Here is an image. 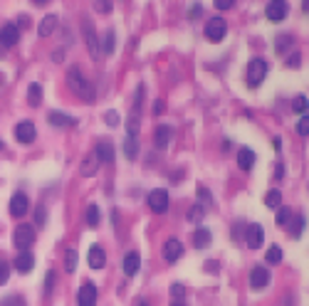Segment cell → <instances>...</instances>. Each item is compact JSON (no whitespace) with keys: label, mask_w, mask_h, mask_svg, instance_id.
<instances>
[{"label":"cell","mask_w":309,"mask_h":306,"mask_svg":"<svg viewBox=\"0 0 309 306\" xmlns=\"http://www.w3.org/2000/svg\"><path fill=\"white\" fill-rule=\"evenodd\" d=\"M67 86H70L72 92L82 99V101H87V104H94V101H97L94 84H92L85 74H82L79 67H70V70H67Z\"/></svg>","instance_id":"6da1fadb"},{"label":"cell","mask_w":309,"mask_h":306,"mask_svg":"<svg viewBox=\"0 0 309 306\" xmlns=\"http://www.w3.org/2000/svg\"><path fill=\"white\" fill-rule=\"evenodd\" d=\"M35 239H37V237H35V227H32V225H17V227H15V232H13V242H15V247H17V250H28V247H32V245H35Z\"/></svg>","instance_id":"7a4b0ae2"},{"label":"cell","mask_w":309,"mask_h":306,"mask_svg":"<svg viewBox=\"0 0 309 306\" xmlns=\"http://www.w3.org/2000/svg\"><path fill=\"white\" fill-rule=\"evenodd\" d=\"M267 62L265 59H260V57H255V59H250L248 62V84L250 86H260L262 84V79L267 77Z\"/></svg>","instance_id":"3957f363"},{"label":"cell","mask_w":309,"mask_h":306,"mask_svg":"<svg viewBox=\"0 0 309 306\" xmlns=\"http://www.w3.org/2000/svg\"><path fill=\"white\" fill-rule=\"evenodd\" d=\"M82 35H85V42L87 47H89V55H92V59H99V37H97V30H94V23L92 20H85L82 23Z\"/></svg>","instance_id":"277c9868"},{"label":"cell","mask_w":309,"mask_h":306,"mask_svg":"<svg viewBox=\"0 0 309 306\" xmlns=\"http://www.w3.org/2000/svg\"><path fill=\"white\" fill-rule=\"evenodd\" d=\"M287 13H290L287 0H272V3H267V8H265V15L270 23H282L287 17Z\"/></svg>","instance_id":"5b68a950"},{"label":"cell","mask_w":309,"mask_h":306,"mask_svg":"<svg viewBox=\"0 0 309 306\" xmlns=\"http://www.w3.org/2000/svg\"><path fill=\"white\" fill-rule=\"evenodd\" d=\"M146 203H149V208L154 210V212L161 215V212H166V210H169V193H166L163 188H156V190L149 193Z\"/></svg>","instance_id":"8992f818"},{"label":"cell","mask_w":309,"mask_h":306,"mask_svg":"<svg viewBox=\"0 0 309 306\" xmlns=\"http://www.w3.org/2000/svg\"><path fill=\"white\" fill-rule=\"evenodd\" d=\"M245 242H248L250 250H260L262 242H265V227L257 225V223L248 225V230H245Z\"/></svg>","instance_id":"52a82bcc"},{"label":"cell","mask_w":309,"mask_h":306,"mask_svg":"<svg viewBox=\"0 0 309 306\" xmlns=\"http://www.w3.org/2000/svg\"><path fill=\"white\" fill-rule=\"evenodd\" d=\"M225 30H228V25H225L223 17H211L205 23V37L211 42H220L225 37Z\"/></svg>","instance_id":"ba28073f"},{"label":"cell","mask_w":309,"mask_h":306,"mask_svg":"<svg viewBox=\"0 0 309 306\" xmlns=\"http://www.w3.org/2000/svg\"><path fill=\"white\" fill-rule=\"evenodd\" d=\"M163 259L169 262V265H173V262H178L183 257V245L181 239H176V237H171V239H166V245H163Z\"/></svg>","instance_id":"9c48e42d"},{"label":"cell","mask_w":309,"mask_h":306,"mask_svg":"<svg viewBox=\"0 0 309 306\" xmlns=\"http://www.w3.org/2000/svg\"><path fill=\"white\" fill-rule=\"evenodd\" d=\"M77 306H97V287L92 281H87L77 292Z\"/></svg>","instance_id":"30bf717a"},{"label":"cell","mask_w":309,"mask_h":306,"mask_svg":"<svg viewBox=\"0 0 309 306\" xmlns=\"http://www.w3.org/2000/svg\"><path fill=\"white\" fill-rule=\"evenodd\" d=\"M15 139L20 141V143H32V141L37 139V128L32 121H20V124L15 126Z\"/></svg>","instance_id":"8fae6325"},{"label":"cell","mask_w":309,"mask_h":306,"mask_svg":"<svg viewBox=\"0 0 309 306\" xmlns=\"http://www.w3.org/2000/svg\"><path fill=\"white\" fill-rule=\"evenodd\" d=\"M17 42H20V30L15 28L13 23H8V25L0 28V45L3 47H15Z\"/></svg>","instance_id":"7c38bea8"},{"label":"cell","mask_w":309,"mask_h":306,"mask_svg":"<svg viewBox=\"0 0 309 306\" xmlns=\"http://www.w3.org/2000/svg\"><path fill=\"white\" fill-rule=\"evenodd\" d=\"M30 208V200L25 193H15L13 198H10V215L13 217H23L25 212H28Z\"/></svg>","instance_id":"4fadbf2b"},{"label":"cell","mask_w":309,"mask_h":306,"mask_svg":"<svg viewBox=\"0 0 309 306\" xmlns=\"http://www.w3.org/2000/svg\"><path fill=\"white\" fill-rule=\"evenodd\" d=\"M270 272H267L265 267H255L253 272H250V287L253 289H265L267 284H270Z\"/></svg>","instance_id":"5bb4252c"},{"label":"cell","mask_w":309,"mask_h":306,"mask_svg":"<svg viewBox=\"0 0 309 306\" xmlns=\"http://www.w3.org/2000/svg\"><path fill=\"white\" fill-rule=\"evenodd\" d=\"M87 262L92 269H101V267L107 265V257H104V250L99 247V245H92L89 247V254H87Z\"/></svg>","instance_id":"9a60e30c"},{"label":"cell","mask_w":309,"mask_h":306,"mask_svg":"<svg viewBox=\"0 0 309 306\" xmlns=\"http://www.w3.org/2000/svg\"><path fill=\"white\" fill-rule=\"evenodd\" d=\"M94 156L99 158V163H114V146L109 141H99Z\"/></svg>","instance_id":"2e32d148"},{"label":"cell","mask_w":309,"mask_h":306,"mask_svg":"<svg viewBox=\"0 0 309 306\" xmlns=\"http://www.w3.org/2000/svg\"><path fill=\"white\" fill-rule=\"evenodd\" d=\"M154 139H156V148H166V146L171 143V139H173V128L166 126V124H161L158 128H156Z\"/></svg>","instance_id":"e0dca14e"},{"label":"cell","mask_w":309,"mask_h":306,"mask_svg":"<svg viewBox=\"0 0 309 306\" xmlns=\"http://www.w3.org/2000/svg\"><path fill=\"white\" fill-rule=\"evenodd\" d=\"M32 267H35V257H32L28 250L20 252V254L15 257V269H17V272L28 274V272H32Z\"/></svg>","instance_id":"ac0fdd59"},{"label":"cell","mask_w":309,"mask_h":306,"mask_svg":"<svg viewBox=\"0 0 309 306\" xmlns=\"http://www.w3.org/2000/svg\"><path fill=\"white\" fill-rule=\"evenodd\" d=\"M139 267H141V254L139 252H129L127 257H124V274L134 277L139 272Z\"/></svg>","instance_id":"d6986e66"},{"label":"cell","mask_w":309,"mask_h":306,"mask_svg":"<svg viewBox=\"0 0 309 306\" xmlns=\"http://www.w3.org/2000/svg\"><path fill=\"white\" fill-rule=\"evenodd\" d=\"M211 242H213L211 230L208 227H198L196 235H193V245H196L198 250H205V247H211Z\"/></svg>","instance_id":"ffe728a7"},{"label":"cell","mask_w":309,"mask_h":306,"mask_svg":"<svg viewBox=\"0 0 309 306\" xmlns=\"http://www.w3.org/2000/svg\"><path fill=\"white\" fill-rule=\"evenodd\" d=\"M99 170V158L92 153V156H87L85 161H82V166H79V173L85 176V178H92L94 173Z\"/></svg>","instance_id":"44dd1931"},{"label":"cell","mask_w":309,"mask_h":306,"mask_svg":"<svg viewBox=\"0 0 309 306\" xmlns=\"http://www.w3.org/2000/svg\"><path fill=\"white\" fill-rule=\"evenodd\" d=\"M47 121L52 126H74L77 124V119H72V116H67V114H62V112H50L47 114Z\"/></svg>","instance_id":"7402d4cb"},{"label":"cell","mask_w":309,"mask_h":306,"mask_svg":"<svg viewBox=\"0 0 309 306\" xmlns=\"http://www.w3.org/2000/svg\"><path fill=\"white\" fill-rule=\"evenodd\" d=\"M238 166L242 170H250L255 166V151L253 148H240L238 151Z\"/></svg>","instance_id":"603a6c76"},{"label":"cell","mask_w":309,"mask_h":306,"mask_svg":"<svg viewBox=\"0 0 309 306\" xmlns=\"http://www.w3.org/2000/svg\"><path fill=\"white\" fill-rule=\"evenodd\" d=\"M28 104L32 109H37L43 104V86L40 84H30L28 86Z\"/></svg>","instance_id":"cb8c5ba5"},{"label":"cell","mask_w":309,"mask_h":306,"mask_svg":"<svg viewBox=\"0 0 309 306\" xmlns=\"http://www.w3.org/2000/svg\"><path fill=\"white\" fill-rule=\"evenodd\" d=\"M57 28V15H47L43 17V23H40V28H37V35L40 37H47V35H52Z\"/></svg>","instance_id":"d4e9b609"},{"label":"cell","mask_w":309,"mask_h":306,"mask_svg":"<svg viewBox=\"0 0 309 306\" xmlns=\"http://www.w3.org/2000/svg\"><path fill=\"white\" fill-rule=\"evenodd\" d=\"M124 153H127L129 161H134L139 156V136H127L124 139Z\"/></svg>","instance_id":"484cf974"},{"label":"cell","mask_w":309,"mask_h":306,"mask_svg":"<svg viewBox=\"0 0 309 306\" xmlns=\"http://www.w3.org/2000/svg\"><path fill=\"white\" fill-rule=\"evenodd\" d=\"M287 227H290V232H292V237H302V230H304V227H307V217H304V215H297V217H292V220H290V225H287Z\"/></svg>","instance_id":"4316f807"},{"label":"cell","mask_w":309,"mask_h":306,"mask_svg":"<svg viewBox=\"0 0 309 306\" xmlns=\"http://www.w3.org/2000/svg\"><path fill=\"white\" fill-rule=\"evenodd\" d=\"M99 52H104V55H112L114 52V30H107V32L101 35V40H99Z\"/></svg>","instance_id":"83f0119b"},{"label":"cell","mask_w":309,"mask_h":306,"mask_svg":"<svg viewBox=\"0 0 309 306\" xmlns=\"http://www.w3.org/2000/svg\"><path fill=\"white\" fill-rule=\"evenodd\" d=\"M265 205L267 208H280L282 205V193L277 190V188H272V190H267V195H265Z\"/></svg>","instance_id":"f1b7e54d"},{"label":"cell","mask_w":309,"mask_h":306,"mask_svg":"<svg viewBox=\"0 0 309 306\" xmlns=\"http://www.w3.org/2000/svg\"><path fill=\"white\" fill-rule=\"evenodd\" d=\"M85 223H87V227H97L99 225V208L97 205H87Z\"/></svg>","instance_id":"f546056e"},{"label":"cell","mask_w":309,"mask_h":306,"mask_svg":"<svg viewBox=\"0 0 309 306\" xmlns=\"http://www.w3.org/2000/svg\"><path fill=\"white\" fill-rule=\"evenodd\" d=\"M290 220H292V210L287 208V205H284V208H277V217H275V223L280 225V227H287V225H290Z\"/></svg>","instance_id":"4dcf8cb0"},{"label":"cell","mask_w":309,"mask_h":306,"mask_svg":"<svg viewBox=\"0 0 309 306\" xmlns=\"http://www.w3.org/2000/svg\"><path fill=\"white\" fill-rule=\"evenodd\" d=\"M307 106H309V99L304 97V94H299V97L292 101V112L299 114V116H304V114H307Z\"/></svg>","instance_id":"1f68e13d"},{"label":"cell","mask_w":309,"mask_h":306,"mask_svg":"<svg viewBox=\"0 0 309 306\" xmlns=\"http://www.w3.org/2000/svg\"><path fill=\"white\" fill-rule=\"evenodd\" d=\"M0 306H28V304H25V299L20 294H8V296L0 299Z\"/></svg>","instance_id":"d6a6232c"},{"label":"cell","mask_w":309,"mask_h":306,"mask_svg":"<svg viewBox=\"0 0 309 306\" xmlns=\"http://www.w3.org/2000/svg\"><path fill=\"white\" fill-rule=\"evenodd\" d=\"M198 198H200V208H211L213 205L211 190H208L205 185H198Z\"/></svg>","instance_id":"836d02e7"},{"label":"cell","mask_w":309,"mask_h":306,"mask_svg":"<svg viewBox=\"0 0 309 306\" xmlns=\"http://www.w3.org/2000/svg\"><path fill=\"white\" fill-rule=\"evenodd\" d=\"M290 47H292V37H290V35H280L277 42H275V52H277V55H282V52L290 50Z\"/></svg>","instance_id":"e575fe53"},{"label":"cell","mask_w":309,"mask_h":306,"mask_svg":"<svg viewBox=\"0 0 309 306\" xmlns=\"http://www.w3.org/2000/svg\"><path fill=\"white\" fill-rule=\"evenodd\" d=\"M267 262H270V265H280L282 262V250L277 245H272V247L267 250Z\"/></svg>","instance_id":"d590c367"},{"label":"cell","mask_w":309,"mask_h":306,"mask_svg":"<svg viewBox=\"0 0 309 306\" xmlns=\"http://www.w3.org/2000/svg\"><path fill=\"white\" fill-rule=\"evenodd\" d=\"M65 269H67V272H74V269H77V252L74 250H70L65 254Z\"/></svg>","instance_id":"8d00e7d4"},{"label":"cell","mask_w":309,"mask_h":306,"mask_svg":"<svg viewBox=\"0 0 309 306\" xmlns=\"http://www.w3.org/2000/svg\"><path fill=\"white\" fill-rule=\"evenodd\" d=\"M297 134H299L302 139H307V136H309V116H307V114L299 119V124H297Z\"/></svg>","instance_id":"74e56055"},{"label":"cell","mask_w":309,"mask_h":306,"mask_svg":"<svg viewBox=\"0 0 309 306\" xmlns=\"http://www.w3.org/2000/svg\"><path fill=\"white\" fill-rule=\"evenodd\" d=\"M45 223H47V210H45V205H37V208H35V225L43 227Z\"/></svg>","instance_id":"f35d334b"},{"label":"cell","mask_w":309,"mask_h":306,"mask_svg":"<svg viewBox=\"0 0 309 306\" xmlns=\"http://www.w3.org/2000/svg\"><path fill=\"white\" fill-rule=\"evenodd\" d=\"M112 0H94V10L97 13H112Z\"/></svg>","instance_id":"ab89813d"},{"label":"cell","mask_w":309,"mask_h":306,"mask_svg":"<svg viewBox=\"0 0 309 306\" xmlns=\"http://www.w3.org/2000/svg\"><path fill=\"white\" fill-rule=\"evenodd\" d=\"M203 212H205V208H200V205H196V208L191 210L188 220H191V223H200V220H203Z\"/></svg>","instance_id":"60d3db41"},{"label":"cell","mask_w":309,"mask_h":306,"mask_svg":"<svg viewBox=\"0 0 309 306\" xmlns=\"http://www.w3.org/2000/svg\"><path fill=\"white\" fill-rule=\"evenodd\" d=\"M55 277H57L55 272H47V279H45V294H47V296L55 289Z\"/></svg>","instance_id":"b9f144b4"},{"label":"cell","mask_w":309,"mask_h":306,"mask_svg":"<svg viewBox=\"0 0 309 306\" xmlns=\"http://www.w3.org/2000/svg\"><path fill=\"white\" fill-rule=\"evenodd\" d=\"M8 279H10V267H8V262H0V287H3Z\"/></svg>","instance_id":"7bdbcfd3"},{"label":"cell","mask_w":309,"mask_h":306,"mask_svg":"<svg viewBox=\"0 0 309 306\" xmlns=\"http://www.w3.org/2000/svg\"><path fill=\"white\" fill-rule=\"evenodd\" d=\"M104 121H107L109 126H119V114H116V112H107V114H104Z\"/></svg>","instance_id":"ee69618b"},{"label":"cell","mask_w":309,"mask_h":306,"mask_svg":"<svg viewBox=\"0 0 309 306\" xmlns=\"http://www.w3.org/2000/svg\"><path fill=\"white\" fill-rule=\"evenodd\" d=\"M15 28H17V30H30V17H28V15H20Z\"/></svg>","instance_id":"f6af8a7d"},{"label":"cell","mask_w":309,"mask_h":306,"mask_svg":"<svg viewBox=\"0 0 309 306\" xmlns=\"http://www.w3.org/2000/svg\"><path fill=\"white\" fill-rule=\"evenodd\" d=\"M215 8H218V10H230V8H233V0H215Z\"/></svg>","instance_id":"bcb514c9"},{"label":"cell","mask_w":309,"mask_h":306,"mask_svg":"<svg viewBox=\"0 0 309 306\" xmlns=\"http://www.w3.org/2000/svg\"><path fill=\"white\" fill-rule=\"evenodd\" d=\"M275 181H284V163L275 166Z\"/></svg>","instance_id":"7dc6e473"},{"label":"cell","mask_w":309,"mask_h":306,"mask_svg":"<svg viewBox=\"0 0 309 306\" xmlns=\"http://www.w3.org/2000/svg\"><path fill=\"white\" fill-rule=\"evenodd\" d=\"M287 64H290L292 70H297V67L302 64V55H292V57H290V62H287Z\"/></svg>","instance_id":"c3c4849f"},{"label":"cell","mask_w":309,"mask_h":306,"mask_svg":"<svg viewBox=\"0 0 309 306\" xmlns=\"http://www.w3.org/2000/svg\"><path fill=\"white\" fill-rule=\"evenodd\" d=\"M171 294L178 299V296H183V294H186V287H181V284H173V287H171Z\"/></svg>","instance_id":"681fc988"},{"label":"cell","mask_w":309,"mask_h":306,"mask_svg":"<svg viewBox=\"0 0 309 306\" xmlns=\"http://www.w3.org/2000/svg\"><path fill=\"white\" fill-rule=\"evenodd\" d=\"M200 15H203V8H200V5H193V8H191V17H193V20H198Z\"/></svg>","instance_id":"f907efd6"},{"label":"cell","mask_w":309,"mask_h":306,"mask_svg":"<svg viewBox=\"0 0 309 306\" xmlns=\"http://www.w3.org/2000/svg\"><path fill=\"white\" fill-rule=\"evenodd\" d=\"M154 114H156V116H161V114H163V101H156V104H154Z\"/></svg>","instance_id":"816d5d0a"},{"label":"cell","mask_w":309,"mask_h":306,"mask_svg":"<svg viewBox=\"0 0 309 306\" xmlns=\"http://www.w3.org/2000/svg\"><path fill=\"white\" fill-rule=\"evenodd\" d=\"M62 57H65V50H57L55 55H52V59H55V62H62Z\"/></svg>","instance_id":"f5cc1de1"},{"label":"cell","mask_w":309,"mask_h":306,"mask_svg":"<svg viewBox=\"0 0 309 306\" xmlns=\"http://www.w3.org/2000/svg\"><path fill=\"white\" fill-rule=\"evenodd\" d=\"M171 306H186V304H183V301H173V304H171Z\"/></svg>","instance_id":"db71d44e"},{"label":"cell","mask_w":309,"mask_h":306,"mask_svg":"<svg viewBox=\"0 0 309 306\" xmlns=\"http://www.w3.org/2000/svg\"><path fill=\"white\" fill-rule=\"evenodd\" d=\"M136 306H151V304H146V301H139V304H136Z\"/></svg>","instance_id":"11a10c76"},{"label":"cell","mask_w":309,"mask_h":306,"mask_svg":"<svg viewBox=\"0 0 309 306\" xmlns=\"http://www.w3.org/2000/svg\"><path fill=\"white\" fill-rule=\"evenodd\" d=\"M0 55H3V45H0Z\"/></svg>","instance_id":"9f6ffc18"},{"label":"cell","mask_w":309,"mask_h":306,"mask_svg":"<svg viewBox=\"0 0 309 306\" xmlns=\"http://www.w3.org/2000/svg\"><path fill=\"white\" fill-rule=\"evenodd\" d=\"M0 148H3V141H0Z\"/></svg>","instance_id":"6f0895ef"}]
</instances>
